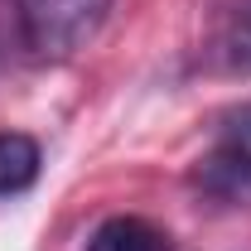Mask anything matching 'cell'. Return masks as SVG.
I'll use <instances>...</instances> for the list:
<instances>
[{
    "label": "cell",
    "instance_id": "5",
    "mask_svg": "<svg viewBox=\"0 0 251 251\" xmlns=\"http://www.w3.org/2000/svg\"><path fill=\"white\" fill-rule=\"evenodd\" d=\"M34 174H39V145L20 130H5L0 135V198L29 188Z\"/></svg>",
    "mask_w": 251,
    "mask_h": 251
},
{
    "label": "cell",
    "instance_id": "4",
    "mask_svg": "<svg viewBox=\"0 0 251 251\" xmlns=\"http://www.w3.org/2000/svg\"><path fill=\"white\" fill-rule=\"evenodd\" d=\"M87 251H164V232L145 218H111L92 232Z\"/></svg>",
    "mask_w": 251,
    "mask_h": 251
},
{
    "label": "cell",
    "instance_id": "1",
    "mask_svg": "<svg viewBox=\"0 0 251 251\" xmlns=\"http://www.w3.org/2000/svg\"><path fill=\"white\" fill-rule=\"evenodd\" d=\"M111 0H15L20 34L39 58H68L77 53L106 20Z\"/></svg>",
    "mask_w": 251,
    "mask_h": 251
},
{
    "label": "cell",
    "instance_id": "3",
    "mask_svg": "<svg viewBox=\"0 0 251 251\" xmlns=\"http://www.w3.org/2000/svg\"><path fill=\"white\" fill-rule=\"evenodd\" d=\"M203 174L227 193H251V106L232 111L222 121V140L213 159L203 164Z\"/></svg>",
    "mask_w": 251,
    "mask_h": 251
},
{
    "label": "cell",
    "instance_id": "2",
    "mask_svg": "<svg viewBox=\"0 0 251 251\" xmlns=\"http://www.w3.org/2000/svg\"><path fill=\"white\" fill-rule=\"evenodd\" d=\"M203 63L213 73H251V0H232L218 5L213 25L203 34Z\"/></svg>",
    "mask_w": 251,
    "mask_h": 251
}]
</instances>
